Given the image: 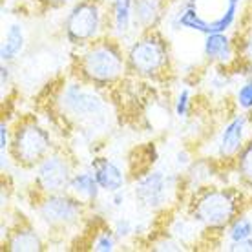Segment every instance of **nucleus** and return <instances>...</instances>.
<instances>
[{"label":"nucleus","instance_id":"nucleus-21","mask_svg":"<svg viewBox=\"0 0 252 252\" xmlns=\"http://www.w3.org/2000/svg\"><path fill=\"white\" fill-rule=\"evenodd\" d=\"M236 102L241 110H252V75L236 92Z\"/></svg>","mask_w":252,"mask_h":252},{"label":"nucleus","instance_id":"nucleus-19","mask_svg":"<svg viewBox=\"0 0 252 252\" xmlns=\"http://www.w3.org/2000/svg\"><path fill=\"white\" fill-rule=\"evenodd\" d=\"M238 174L245 183L252 185V141L243 146L238 156Z\"/></svg>","mask_w":252,"mask_h":252},{"label":"nucleus","instance_id":"nucleus-2","mask_svg":"<svg viewBox=\"0 0 252 252\" xmlns=\"http://www.w3.org/2000/svg\"><path fill=\"white\" fill-rule=\"evenodd\" d=\"M126 61L115 40L97 38L86 48L79 59V73L82 81L94 86H108L123 77L126 69Z\"/></svg>","mask_w":252,"mask_h":252},{"label":"nucleus","instance_id":"nucleus-3","mask_svg":"<svg viewBox=\"0 0 252 252\" xmlns=\"http://www.w3.org/2000/svg\"><path fill=\"white\" fill-rule=\"evenodd\" d=\"M53 148L50 130L38 125L35 119H24L11 133L9 156L15 163L26 168L37 166Z\"/></svg>","mask_w":252,"mask_h":252},{"label":"nucleus","instance_id":"nucleus-30","mask_svg":"<svg viewBox=\"0 0 252 252\" xmlns=\"http://www.w3.org/2000/svg\"><path fill=\"white\" fill-rule=\"evenodd\" d=\"M69 2H73V0H48V4L51 6H66Z\"/></svg>","mask_w":252,"mask_h":252},{"label":"nucleus","instance_id":"nucleus-23","mask_svg":"<svg viewBox=\"0 0 252 252\" xmlns=\"http://www.w3.org/2000/svg\"><path fill=\"white\" fill-rule=\"evenodd\" d=\"M114 232L117 236V240H126L128 236L137 232V228H135V225H133V221L130 218H119L114 225Z\"/></svg>","mask_w":252,"mask_h":252},{"label":"nucleus","instance_id":"nucleus-20","mask_svg":"<svg viewBox=\"0 0 252 252\" xmlns=\"http://www.w3.org/2000/svg\"><path fill=\"white\" fill-rule=\"evenodd\" d=\"M115 245H117V236H115V232L110 230V228H104V230H101V232L95 236L92 249L95 252H112L115 251Z\"/></svg>","mask_w":252,"mask_h":252},{"label":"nucleus","instance_id":"nucleus-11","mask_svg":"<svg viewBox=\"0 0 252 252\" xmlns=\"http://www.w3.org/2000/svg\"><path fill=\"white\" fill-rule=\"evenodd\" d=\"M90 168L94 172L97 183L101 185V189L108 194L123 190L126 183V176L123 168L115 163L114 159L108 158H94V161L90 163Z\"/></svg>","mask_w":252,"mask_h":252},{"label":"nucleus","instance_id":"nucleus-5","mask_svg":"<svg viewBox=\"0 0 252 252\" xmlns=\"http://www.w3.org/2000/svg\"><path fill=\"white\" fill-rule=\"evenodd\" d=\"M238 212V203L230 190L208 189L195 197L190 216L207 228H223L230 225Z\"/></svg>","mask_w":252,"mask_h":252},{"label":"nucleus","instance_id":"nucleus-16","mask_svg":"<svg viewBox=\"0 0 252 252\" xmlns=\"http://www.w3.org/2000/svg\"><path fill=\"white\" fill-rule=\"evenodd\" d=\"M112 7V33L115 37H125L133 24V0H108Z\"/></svg>","mask_w":252,"mask_h":252},{"label":"nucleus","instance_id":"nucleus-9","mask_svg":"<svg viewBox=\"0 0 252 252\" xmlns=\"http://www.w3.org/2000/svg\"><path fill=\"white\" fill-rule=\"evenodd\" d=\"M73 176V166L61 152H50L35 170V185L42 194H57L68 190Z\"/></svg>","mask_w":252,"mask_h":252},{"label":"nucleus","instance_id":"nucleus-26","mask_svg":"<svg viewBox=\"0 0 252 252\" xmlns=\"http://www.w3.org/2000/svg\"><path fill=\"white\" fill-rule=\"evenodd\" d=\"M241 55L247 63L252 64V28L247 32V35L243 37V42H241Z\"/></svg>","mask_w":252,"mask_h":252},{"label":"nucleus","instance_id":"nucleus-29","mask_svg":"<svg viewBox=\"0 0 252 252\" xmlns=\"http://www.w3.org/2000/svg\"><path fill=\"white\" fill-rule=\"evenodd\" d=\"M0 71H2V81H0V84H2V88H7L9 86V66H7V63H2Z\"/></svg>","mask_w":252,"mask_h":252},{"label":"nucleus","instance_id":"nucleus-4","mask_svg":"<svg viewBox=\"0 0 252 252\" xmlns=\"http://www.w3.org/2000/svg\"><path fill=\"white\" fill-rule=\"evenodd\" d=\"M101 0H79L66 17V37L71 44H92L106 26Z\"/></svg>","mask_w":252,"mask_h":252},{"label":"nucleus","instance_id":"nucleus-22","mask_svg":"<svg viewBox=\"0 0 252 252\" xmlns=\"http://www.w3.org/2000/svg\"><path fill=\"white\" fill-rule=\"evenodd\" d=\"M190 102H192V95H190L189 88H183L179 94H177L176 99V106H174V112L179 119H185L190 112Z\"/></svg>","mask_w":252,"mask_h":252},{"label":"nucleus","instance_id":"nucleus-10","mask_svg":"<svg viewBox=\"0 0 252 252\" xmlns=\"http://www.w3.org/2000/svg\"><path fill=\"white\" fill-rule=\"evenodd\" d=\"M245 133H247V117L236 115L223 126V130L218 139V156L223 161L234 159L240 156V152L245 146Z\"/></svg>","mask_w":252,"mask_h":252},{"label":"nucleus","instance_id":"nucleus-15","mask_svg":"<svg viewBox=\"0 0 252 252\" xmlns=\"http://www.w3.org/2000/svg\"><path fill=\"white\" fill-rule=\"evenodd\" d=\"M26 48V35L24 28L19 22H13L7 26V30L4 32L2 37V48H0V59L2 63H11L19 57L20 53Z\"/></svg>","mask_w":252,"mask_h":252},{"label":"nucleus","instance_id":"nucleus-1","mask_svg":"<svg viewBox=\"0 0 252 252\" xmlns=\"http://www.w3.org/2000/svg\"><path fill=\"white\" fill-rule=\"evenodd\" d=\"M59 114L81 130H101L108 125V102L97 86L86 81L66 82L57 95Z\"/></svg>","mask_w":252,"mask_h":252},{"label":"nucleus","instance_id":"nucleus-24","mask_svg":"<svg viewBox=\"0 0 252 252\" xmlns=\"http://www.w3.org/2000/svg\"><path fill=\"white\" fill-rule=\"evenodd\" d=\"M152 251H185V243H181L179 240H176L174 236L172 238H163V240H158L152 243Z\"/></svg>","mask_w":252,"mask_h":252},{"label":"nucleus","instance_id":"nucleus-7","mask_svg":"<svg viewBox=\"0 0 252 252\" xmlns=\"http://www.w3.org/2000/svg\"><path fill=\"white\" fill-rule=\"evenodd\" d=\"M179 185L174 174L163 170H152L141 176L133 185V197L146 210H159L172 201L177 194Z\"/></svg>","mask_w":252,"mask_h":252},{"label":"nucleus","instance_id":"nucleus-14","mask_svg":"<svg viewBox=\"0 0 252 252\" xmlns=\"http://www.w3.org/2000/svg\"><path fill=\"white\" fill-rule=\"evenodd\" d=\"M203 53L208 61H216L220 64H227L232 61L234 46L227 33H210L205 35Z\"/></svg>","mask_w":252,"mask_h":252},{"label":"nucleus","instance_id":"nucleus-25","mask_svg":"<svg viewBox=\"0 0 252 252\" xmlns=\"http://www.w3.org/2000/svg\"><path fill=\"white\" fill-rule=\"evenodd\" d=\"M11 133L13 130H9V125L6 121L0 123V152L2 154H7L9 152V146H11Z\"/></svg>","mask_w":252,"mask_h":252},{"label":"nucleus","instance_id":"nucleus-6","mask_svg":"<svg viewBox=\"0 0 252 252\" xmlns=\"http://www.w3.org/2000/svg\"><path fill=\"white\" fill-rule=\"evenodd\" d=\"M168 48L163 38L152 32L135 40L126 55V63L133 73L143 77H158L168 68Z\"/></svg>","mask_w":252,"mask_h":252},{"label":"nucleus","instance_id":"nucleus-8","mask_svg":"<svg viewBox=\"0 0 252 252\" xmlns=\"http://www.w3.org/2000/svg\"><path fill=\"white\" fill-rule=\"evenodd\" d=\"M84 207L86 205L69 192L68 194L57 192V194H46L44 199L38 203L37 210L40 220L50 227H69L82 218Z\"/></svg>","mask_w":252,"mask_h":252},{"label":"nucleus","instance_id":"nucleus-18","mask_svg":"<svg viewBox=\"0 0 252 252\" xmlns=\"http://www.w3.org/2000/svg\"><path fill=\"white\" fill-rule=\"evenodd\" d=\"M228 243L243 241L252 238V221L249 218H234L227 232Z\"/></svg>","mask_w":252,"mask_h":252},{"label":"nucleus","instance_id":"nucleus-28","mask_svg":"<svg viewBox=\"0 0 252 252\" xmlns=\"http://www.w3.org/2000/svg\"><path fill=\"white\" fill-rule=\"evenodd\" d=\"M176 163L177 166H187L190 164V154L187 150H179L176 154Z\"/></svg>","mask_w":252,"mask_h":252},{"label":"nucleus","instance_id":"nucleus-13","mask_svg":"<svg viewBox=\"0 0 252 252\" xmlns=\"http://www.w3.org/2000/svg\"><path fill=\"white\" fill-rule=\"evenodd\" d=\"M101 185L97 183L94 172L92 170H81L73 172L71 181H69L68 192L71 195H75L79 201H82L84 205H94L99 199L101 194Z\"/></svg>","mask_w":252,"mask_h":252},{"label":"nucleus","instance_id":"nucleus-27","mask_svg":"<svg viewBox=\"0 0 252 252\" xmlns=\"http://www.w3.org/2000/svg\"><path fill=\"white\" fill-rule=\"evenodd\" d=\"M228 252H252V238L243 241H236V243H227Z\"/></svg>","mask_w":252,"mask_h":252},{"label":"nucleus","instance_id":"nucleus-12","mask_svg":"<svg viewBox=\"0 0 252 252\" xmlns=\"http://www.w3.org/2000/svg\"><path fill=\"white\" fill-rule=\"evenodd\" d=\"M166 11V0H133V24L152 32Z\"/></svg>","mask_w":252,"mask_h":252},{"label":"nucleus","instance_id":"nucleus-17","mask_svg":"<svg viewBox=\"0 0 252 252\" xmlns=\"http://www.w3.org/2000/svg\"><path fill=\"white\" fill-rule=\"evenodd\" d=\"M6 249L11 252H38L42 251V240L35 228L20 227L7 238Z\"/></svg>","mask_w":252,"mask_h":252}]
</instances>
